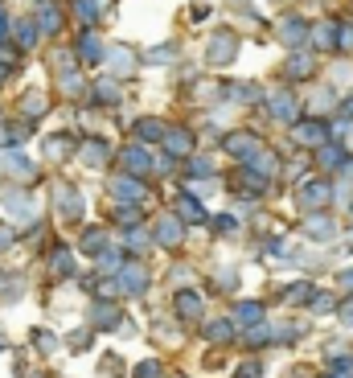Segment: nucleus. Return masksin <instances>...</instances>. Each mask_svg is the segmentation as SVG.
Masks as SVG:
<instances>
[{"instance_id": "f257e3e1", "label": "nucleus", "mask_w": 353, "mask_h": 378, "mask_svg": "<svg viewBox=\"0 0 353 378\" xmlns=\"http://www.w3.org/2000/svg\"><path fill=\"white\" fill-rule=\"evenodd\" d=\"M238 54V37L235 33H226V29H218L210 37V49H206V58H210L213 66H226V62H235Z\"/></svg>"}, {"instance_id": "f03ea898", "label": "nucleus", "mask_w": 353, "mask_h": 378, "mask_svg": "<svg viewBox=\"0 0 353 378\" xmlns=\"http://www.w3.org/2000/svg\"><path fill=\"white\" fill-rule=\"evenodd\" d=\"M259 148H263V140L255 136V132H230V136H226V152L238 157V161H251Z\"/></svg>"}, {"instance_id": "7ed1b4c3", "label": "nucleus", "mask_w": 353, "mask_h": 378, "mask_svg": "<svg viewBox=\"0 0 353 378\" xmlns=\"http://www.w3.org/2000/svg\"><path fill=\"white\" fill-rule=\"evenodd\" d=\"M144 288H148V272H144V263H123V267H119V292L140 296Z\"/></svg>"}, {"instance_id": "20e7f679", "label": "nucleus", "mask_w": 353, "mask_h": 378, "mask_svg": "<svg viewBox=\"0 0 353 378\" xmlns=\"http://www.w3.org/2000/svg\"><path fill=\"white\" fill-rule=\"evenodd\" d=\"M78 62H87V66L107 62V46H103V37H99L94 29H87V33L78 37Z\"/></svg>"}, {"instance_id": "39448f33", "label": "nucleus", "mask_w": 353, "mask_h": 378, "mask_svg": "<svg viewBox=\"0 0 353 378\" xmlns=\"http://www.w3.org/2000/svg\"><path fill=\"white\" fill-rule=\"evenodd\" d=\"M292 136L300 144H312V148H321V144L329 140V128L321 123V119H300V123H292Z\"/></svg>"}, {"instance_id": "423d86ee", "label": "nucleus", "mask_w": 353, "mask_h": 378, "mask_svg": "<svg viewBox=\"0 0 353 378\" xmlns=\"http://www.w3.org/2000/svg\"><path fill=\"white\" fill-rule=\"evenodd\" d=\"M267 107H271V116L283 119V123H296V116H300V103H296V94L292 91H275L271 99H267Z\"/></svg>"}, {"instance_id": "0eeeda50", "label": "nucleus", "mask_w": 353, "mask_h": 378, "mask_svg": "<svg viewBox=\"0 0 353 378\" xmlns=\"http://www.w3.org/2000/svg\"><path fill=\"white\" fill-rule=\"evenodd\" d=\"M111 193H116L119 202L140 206V202H144V181H140V177H132V173H123V177H116V181H111Z\"/></svg>"}, {"instance_id": "6e6552de", "label": "nucleus", "mask_w": 353, "mask_h": 378, "mask_svg": "<svg viewBox=\"0 0 353 378\" xmlns=\"http://www.w3.org/2000/svg\"><path fill=\"white\" fill-rule=\"evenodd\" d=\"M181 235H185V231H181V222H177L173 214H161V222H156L152 238H156L161 247H168V251H173V247H181Z\"/></svg>"}, {"instance_id": "1a4fd4ad", "label": "nucleus", "mask_w": 353, "mask_h": 378, "mask_svg": "<svg viewBox=\"0 0 353 378\" xmlns=\"http://www.w3.org/2000/svg\"><path fill=\"white\" fill-rule=\"evenodd\" d=\"M123 321H119V305H111V300H99V305L91 308V329H119Z\"/></svg>"}, {"instance_id": "9d476101", "label": "nucleus", "mask_w": 353, "mask_h": 378, "mask_svg": "<svg viewBox=\"0 0 353 378\" xmlns=\"http://www.w3.org/2000/svg\"><path fill=\"white\" fill-rule=\"evenodd\" d=\"M165 148H168V157H189V152H193V132H189V128H168Z\"/></svg>"}, {"instance_id": "9b49d317", "label": "nucleus", "mask_w": 353, "mask_h": 378, "mask_svg": "<svg viewBox=\"0 0 353 378\" xmlns=\"http://www.w3.org/2000/svg\"><path fill=\"white\" fill-rule=\"evenodd\" d=\"M13 37H17V49H33V42L42 37V25H37V17H21V21L13 25Z\"/></svg>"}, {"instance_id": "f8f14e48", "label": "nucleus", "mask_w": 353, "mask_h": 378, "mask_svg": "<svg viewBox=\"0 0 353 378\" xmlns=\"http://www.w3.org/2000/svg\"><path fill=\"white\" fill-rule=\"evenodd\" d=\"M333 197V185L329 181H308L304 189H300V202H304L308 210H316V206H325Z\"/></svg>"}, {"instance_id": "ddd939ff", "label": "nucleus", "mask_w": 353, "mask_h": 378, "mask_svg": "<svg viewBox=\"0 0 353 378\" xmlns=\"http://www.w3.org/2000/svg\"><path fill=\"white\" fill-rule=\"evenodd\" d=\"M37 25H42V33H58V29H62V8H58L54 0H42V8H37Z\"/></svg>"}, {"instance_id": "4468645a", "label": "nucleus", "mask_w": 353, "mask_h": 378, "mask_svg": "<svg viewBox=\"0 0 353 378\" xmlns=\"http://www.w3.org/2000/svg\"><path fill=\"white\" fill-rule=\"evenodd\" d=\"M74 13L82 25H94L103 13H107V0H74Z\"/></svg>"}, {"instance_id": "2eb2a0df", "label": "nucleus", "mask_w": 353, "mask_h": 378, "mask_svg": "<svg viewBox=\"0 0 353 378\" xmlns=\"http://www.w3.org/2000/svg\"><path fill=\"white\" fill-rule=\"evenodd\" d=\"M58 210H62V218H78V214H82V197H78V189L74 185H62V193H58Z\"/></svg>"}, {"instance_id": "dca6fc26", "label": "nucleus", "mask_w": 353, "mask_h": 378, "mask_svg": "<svg viewBox=\"0 0 353 378\" xmlns=\"http://www.w3.org/2000/svg\"><path fill=\"white\" fill-rule=\"evenodd\" d=\"M177 317L197 321V317H202V296H197V292H177Z\"/></svg>"}, {"instance_id": "f3484780", "label": "nucleus", "mask_w": 353, "mask_h": 378, "mask_svg": "<svg viewBox=\"0 0 353 378\" xmlns=\"http://www.w3.org/2000/svg\"><path fill=\"white\" fill-rule=\"evenodd\" d=\"M177 214H181L185 222H206V218H210V214H206V206H202V202H197L193 193H185V197L177 202Z\"/></svg>"}, {"instance_id": "a211bd4d", "label": "nucleus", "mask_w": 353, "mask_h": 378, "mask_svg": "<svg viewBox=\"0 0 353 378\" xmlns=\"http://www.w3.org/2000/svg\"><path fill=\"white\" fill-rule=\"evenodd\" d=\"M119 161H123V165L132 169V173H148V165H152V161H148V152H144L140 144L123 148V152H119Z\"/></svg>"}, {"instance_id": "6ab92c4d", "label": "nucleus", "mask_w": 353, "mask_h": 378, "mask_svg": "<svg viewBox=\"0 0 353 378\" xmlns=\"http://www.w3.org/2000/svg\"><path fill=\"white\" fill-rule=\"evenodd\" d=\"M280 37L287 42V46H300V42L308 37V25L300 21V17H287V21L280 25Z\"/></svg>"}, {"instance_id": "aec40b11", "label": "nucleus", "mask_w": 353, "mask_h": 378, "mask_svg": "<svg viewBox=\"0 0 353 378\" xmlns=\"http://www.w3.org/2000/svg\"><path fill=\"white\" fill-rule=\"evenodd\" d=\"M4 169H13V173H21V177H33V173H37L33 161L25 157L21 148H8V152H4Z\"/></svg>"}, {"instance_id": "412c9836", "label": "nucleus", "mask_w": 353, "mask_h": 378, "mask_svg": "<svg viewBox=\"0 0 353 378\" xmlns=\"http://www.w3.org/2000/svg\"><path fill=\"white\" fill-rule=\"evenodd\" d=\"M235 321H238V325H259V321H263V305H255V300H242V305L235 308Z\"/></svg>"}, {"instance_id": "4be33fe9", "label": "nucleus", "mask_w": 353, "mask_h": 378, "mask_svg": "<svg viewBox=\"0 0 353 378\" xmlns=\"http://www.w3.org/2000/svg\"><path fill=\"white\" fill-rule=\"evenodd\" d=\"M316 161H321L325 169H341V165H345V148H337V144H321Z\"/></svg>"}, {"instance_id": "5701e85b", "label": "nucleus", "mask_w": 353, "mask_h": 378, "mask_svg": "<svg viewBox=\"0 0 353 378\" xmlns=\"http://www.w3.org/2000/svg\"><path fill=\"white\" fill-rule=\"evenodd\" d=\"M287 74H292V78H308V74H312V58H308L304 49H296V54L287 58Z\"/></svg>"}, {"instance_id": "b1692460", "label": "nucleus", "mask_w": 353, "mask_h": 378, "mask_svg": "<svg viewBox=\"0 0 353 378\" xmlns=\"http://www.w3.org/2000/svg\"><path fill=\"white\" fill-rule=\"evenodd\" d=\"M165 123H161V119H140V123H136V136H140V140H165Z\"/></svg>"}, {"instance_id": "393cba45", "label": "nucleus", "mask_w": 353, "mask_h": 378, "mask_svg": "<svg viewBox=\"0 0 353 378\" xmlns=\"http://www.w3.org/2000/svg\"><path fill=\"white\" fill-rule=\"evenodd\" d=\"M312 37H316V46L333 49L337 42H341V25H316V29H312Z\"/></svg>"}, {"instance_id": "a878e982", "label": "nucleus", "mask_w": 353, "mask_h": 378, "mask_svg": "<svg viewBox=\"0 0 353 378\" xmlns=\"http://www.w3.org/2000/svg\"><path fill=\"white\" fill-rule=\"evenodd\" d=\"M304 231H308L312 238H329V235H333V218H325V214H312V218L304 222Z\"/></svg>"}, {"instance_id": "bb28decb", "label": "nucleus", "mask_w": 353, "mask_h": 378, "mask_svg": "<svg viewBox=\"0 0 353 378\" xmlns=\"http://www.w3.org/2000/svg\"><path fill=\"white\" fill-rule=\"evenodd\" d=\"M91 94H94V103H116V99H119L116 78H103V83H94V87H91Z\"/></svg>"}, {"instance_id": "cd10ccee", "label": "nucleus", "mask_w": 353, "mask_h": 378, "mask_svg": "<svg viewBox=\"0 0 353 378\" xmlns=\"http://www.w3.org/2000/svg\"><path fill=\"white\" fill-rule=\"evenodd\" d=\"M107 247H111V243H107V231H87V235H82V251H87V255H99V251H107Z\"/></svg>"}, {"instance_id": "c85d7f7f", "label": "nucleus", "mask_w": 353, "mask_h": 378, "mask_svg": "<svg viewBox=\"0 0 353 378\" xmlns=\"http://www.w3.org/2000/svg\"><path fill=\"white\" fill-rule=\"evenodd\" d=\"M49 267H54V276H70V272H74V255L66 251V247H62V251H54Z\"/></svg>"}, {"instance_id": "c756f323", "label": "nucleus", "mask_w": 353, "mask_h": 378, "mask_svg": "<svg viewBox=\"0 0 353 378\" xmlns=\"http://www.w3.org/2000/svg\"><path fill=\"white\" fill-rule=\"evenodd\" d=\"M206 337H210V341H230V337H235V325H230V321L222 317V321L206 325Z\"/></svg>"}, {"instance_id": "7c9ffc66", "label": "nucleus", "mask_w": 353, "mask_h": 378, "mask_svg": "<svg viewBox=\"0 0 353 378\" xmlns=\"http://www.w3.org/2000/svg\"><path fill=\"white\" fill-rule=\"evenodd\" d=\"M107 62H111L116 71H132V66H136V58H132V54H123V46L107 49Z\"/></svg>"}, {"instance_id": "2f4dec72", "label": "nucleus", "mask_w": 353, "mask_h": 378, "mask_svg": "<svg viewBox=\"0 0 353 378\" xmlns=\"http://www.w3.org/2000/svg\"><path fill=\"white\" fill-rule=\"evenodd\" d=\"M49 157H54V161H58V157H70V148H74V140L70 136H49Z\"/></svg>"}, {"instance_id": "473e14b6", "label": "nucleus", "mask_w": 353, "mask_h": 378, "mask_svg": "<svg viewBox=\"0 0 353 378\" xmlns=\"http://www.w3.org/2000/svg\"><path fill=\"white\" fill-rule=\"evenodd\" d=\"M82 157H87V165H103V161H107L111 152H107V144H103V140H91V144H87V152H82Z\"/></svg>"}, {"instance_id": "72a5a7b5", "label": "nucleus", "mask_w": 353, "mask_h": 378, "mask_svg": "<svg viewBox=\"0 0 353 378\" xmlns=\"http://www.w3.org/2000/svg\"><path fill=\"white\" fill-rule=\"evenodd\" d=\"M116 222H119V226H140V206H132V202H128V206H119Z\"/></svg>"}, {"instance_id": "f704fd0d", "label": "nucleus", "mask_w": 353, "mask_h": 378, "mask_svg": "<svg viewBox=\"0 0 353 378\" xmlns=\"http://www.w3.org/2000/svg\"><path fill=\"white\" fill-rule=\"evenodd\" d=\"M94 267H99V272H116V267H119V251H116V247L99 251V255H94Z\"/></svg>"}, {"instance_id": "c9c22d12", "label": "nucleus", "mask_w": 353, "mask_h": 378, "mask_svg": "<svg viewBox=\"0 0 353 378\" xmlns=\"http://www.w3.org/2000/svg\"><path fill=\"white\" fill-rule=\"evenodd\" d=\"M42 111H46V99L42 94H29L25 99V119H42Z\"/></svg>"}, {"instance_id": "e433bc0d", "label": "nucleus", "mask_w": 353, "mask_h": 378, "mask_svg": "<svg viewBox=\"0 0 353 378\" xmlns=\"http://www.w3.org/2000/svg\"><path fill=\"white\" fill-rule=\"evenodd\" d=\"M132 378H161V362H156V358H148V362H140V366L132 370Z\"/></svg>"}, {"instance_id": "4c0bfd02", "label": "nucleus", "mask_w": 353, "mask_h": 378, "mask_svg": "<svg viewBox=\"0 0 353 378\" xmlns=\"http://www.w3.org/2000/svg\"><path fill=\"white\" fill-rule=\"evenodd\" d=\"M144 62H173V46H156L152 54H144Z\"/></svg>"}, {"instance_id": "58836bf2", "label": "nucleus", "mask_w": 353, "mask_h": 378, "mask_svg": "<svg viewBox=\"0 0 353 378\" xmlns=\"http://www.w3.org/2000/svg\"><path fill=\"white\" fill-rule=\"evenodd\" d=\"M312 296V284H296V288H287V300H308Z\"/></svg>"}, {"instance_id": "ea45409f", "label": "nucleus", "mask_w": 353, "mask_h": 378, "mask_svg": "<svg viewBox=\"0 0 353 378\" xmlns=\"http://www.w3.org/2000/svg\"><path fill=\"white\" fill-rule=\"evenodd\" d=\"M13 238H17V231H13L8 222H0V251H8V247H13Z\"/></svg>"}, {"instance_id": "a19ab883", "label": "nucleus", "mask_w": 353, "mask_h": 378, "mask_svg": "<svg viewBox=\"0 0 353 378\" xmlns=\"http://www.w3.org/2000/svg\"><path fill=\"white\" fill-rule=\"evenodd\" d=\"M62 91L78 94V91H82V78H78V74H66V78H62Z\"/></svg>"}, {"instance_id": "79ce46f5", "label": "nucleus", "mask_w": 353, "mask_h": 378, "mask_svg": "<svg viewBox=\"0 0 353 378\" xmlns=\"http://www.w3.org/2000/svg\"><path fill=\"white\" fill-rule=\"evenodd\" d=\"M33 341H37V350H46V354L54 350V337H49V333H42V329L33 333Z\"/></svg>"}, {"instance_id": "37998d69", "label": "nucleus", "mask_w": 353, "mask_h": 378, "mask_svg": "<svg viewBox=\"0 0 353 378\" xmlns=\"http://www.w3.org/2000/svg\"><path fill=\"white\" fill-rule=\"evenodd\" d=\"M213 226H218V231H235L238 222L230 218V214H218V218H213Z\"/></svg>"}, {"instance_id": "c03bdc74", "label": "nucleus", "mask_w": 353, "mask_h": 378, "mask_svg": "<svg viewBox=\"0 0 353 378\" xmlns=\"http://www.w3.org/2000/svg\"><path fill=\"white\" fill-rule=\"evenodd\" d=\"M189 169H193V173H210V161H206V157H193V165H189Z\"/></svg>"}, {"instance_id": "a18cd8bd", "label": "nucleus", "mask_w": 353, "mask_h": 378, "mask_svg": "<svg viewBox=\"0 0 353 378\" xmlns=\"http://www.w3.org/2000/svg\"><path fill=\"white\" fill-rule=\"evenodd\" d=\"M312 308H316V312H329V308H333V296H316V300H312Z\"/></svg>"}, {"instance_id": "49530a36", "label": "nucleus", "mask_w": 353, "mask_h": 378, "mask_svg": "<svg viewBox=\"0 0 353 378\" xmlns=\"http://www.w3.org/2000/svg\"><path fill=\"white\" fill-rule=\"evenodd\" d=\"M238 378H259V366H255V362H247V366L238 370Z\"/></svg>"}, {"instance_id": "de8ad7c7", "label": "nucleus", "mask_w": 353, "mask_h": 378, "mask_svg": "<svg viewBox=\"0 0 353 378\" xmlns=\"http://www.w3.org/2000/svg\"><path fill=\"white\" fill-rule=\"evenodd\" d=\"M341 321H345V325H353V300H345V305H341Z\"/></svg>"}, {"instance_id": "09e8293b", "label": "nucleus", "mask_w": 353, "mask_h": 378, "mask_svg": "<svg viewBox=\"0 0 353 378\" xmlns=\"http://www.w3.org/2000/svg\"><path fill=\"white\" fill-rule=\"evenodd\" d=\"M8 37V17H4V8H0V42Z\"/></svg>"}, {"instance_id": "8fccbe9b", "label": "nucleus", "mask_w": 353, "mask_h": 378, "mask_svg": "<svg viewBox=\"0 0 353 378\" xmlns=\"http://www.w3.org/2000/svg\"><path fill=\"white\" fill-rule=\"evenodd\" d=\"M341 288H349V292H353V272H345V276H341Z\"/></svg>"}, {"instance_id": "3c124183", "label": "nucleus", "mask_w": 353, "mask_h": 378, "mask_svg": "<svg viewBox=\"0 0 353 378\" xmlns=\"http://www.w3.org/2000/svg\"><path fill=\"white\" fill-rule=\"evenodd\" d=\"M341 116H349V119H353V99L345 103V107H341Z\"/></svg>"}, {"instance_id": "603ef678", "label": "nucleus", "mask_w": 353, "mask_h": 378, "mask_svg": "<svg viewBox=\"0 0 353 378\" xmlns=\"http://www.w3.org/2000/svg\"><path fill=\"white\" fill-rule=\"evenodd\" d=\"M329 378H349V374H329Z\"/></svg>"}, {"instance_id": "864d4df0", "label": "nucleus", "mask_w": 353, "mask_h": 378, "mask_svg": "<svg viewBox=\"0 0 353 378\" xmlns=\"http://www.w3.org/2000/svg\"><path fill=\"white\" fill-rule=\"evenodd\" d=\"M0 350H4V341H0Z\"/></svg>"}, {"instance_id": "5fc2aeb1", "label": "nucleus", "mask_w": 353, "mask_h": 378, "mask_svg": "<svg viewBox=\"0 0 353 378\" xmlns=\"http://www.w3.org/2000/svg\"><path fill=\"white\" fill-rule=\"evenodd\" d=\"M349 214H353V206H349Z\"/></svg>"}]
</instances>
